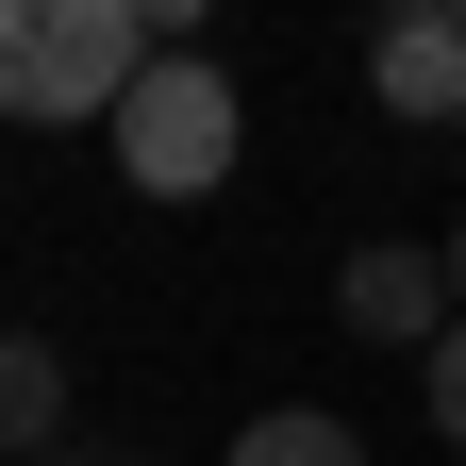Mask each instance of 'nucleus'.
<instances>
[{
  "mask_svg": "<svg viewBox=\"0 0 466 466\" xmlns=\"http://www.w3.org/2000/svg\"><path fill=\"white\" fill-rule=\"evenodd\" d=\"M50 450H67V350L0 333V466H50Z\"/></svg>",
  "mask_w": 466,
  "mask_h": 466,
  "instance_id": "39448f33",
  "label": "nucleus"
},
{
  "mask_svg": "<svg viewBox=\"0 0 466 466\" xmlns=\"http://www.w3.org/2000/svg\"><path fill=\"white\" fill-rule=\"evenodd\" d=\"M333 317L367 333V350H433L466 300H450V250H417V233H367V250L333 267Z\"/></svg>",
  "mask_w": 466,
  "mask_h": 466,
  "instance_id": "7ed1b4c3",
  "label": "nucleus"
},
{
  "mask_svg": "<svg viewBox=\"0 0 466 466\" xmlns=\"http://www.w3.org/2000/svg\"><path fill=\"white\" fill-rule=\"evenodd\" d=\"M417 383H433V433H450V450H466V317H450V333H433V350H417Z\"/></svg>",
  "mask_w": 466,
  "mask_h": 466,
  "instance_id": "0eeeda50",
  "label": "nucleus"
},
{
  "mask_svg": "<svg viewBox=\"0 0 466 466\" xmlns=\"http://www.w3.org/2000/svg\"><path fill=\"white\" fill-rule=\"evenodd\" d=\"M50 466H150L134 433H67V450H50Z\"/></svg>",
  "mask_w": 466,
  "mask_h": 466,
  "instance_id": "6e6552de",
  "label": "nucleus"
},
{
  "mask_svg": "<svg viewBox=\"0 0 466 466\" xmlns=\"http://www.w3.org/2000/svg\"><path fill=\"white\" fill-rule=\"evenodd\" d=\"M233 466H367V433L333 400H267V417H233Z\"/></svg>",
  "mask_w": 466,
  "mask_h": 466,
  "instance_id": "423d86ee",
  "label": "nucleus"
},
{
  "mask_svg": "<svg viewBox=\"0 0 466 466\" xmlns=\"http://www.w3.org/2000/svg\"><path fill=\"white\" fill-rule=\"evenodd\" d=\"M100 134H116V184L134 200H200V184H233V150H250V100H233L217 50H150Z\"/></svg>",
  "mask_w": 466,
  "mask_h": 466,
  "instance_id": "f03ea898",
  "label": "nucleus"
},
{
  "mask_svg": "<svg viewBox=\"0 0 466 466\" xmlns=\"http://www.w3.org/2000/svg\"><path fill=\"white\" fill-rule=\"evenodd\" d=\"M367 100L417 116V134H450L466 116V0H400V17L367 34Z\"/></svg>",
  "mask_w": 466,
  "mask_h": 466,
  "instance_id": "20e7f679",
  "label": "nucleus"
},
{
  "mask_svg": "<svg viewBox=\"0 0 466 466\" xmlns=\"http://www.w3.org/2000/svg\"><path fill=\"white\" fill-rule=\"evenodd\" d=\"M450 300H466V217H450Z\"/></svg>",
  "mask_w": 466,
  "mask_h": 466,
  "instance_id": "1a4fd4ad",
  "label": "nucleus"
},
{
  "mask_svg": "<svg viewBox=\"0 0 466 466\" xmlns=\"http://www.w3.org/2000/svg\"><path fill=\"white\" fill-rule=\"evenodd\" d=\"M150 67V0H0V116L100 134Z\"/></svg>",
  "mask_w": 466,
  "mask_h": 466,
  "instance_id": "f257e3e1",
  "label": "nucleus"
}]
</instances>
